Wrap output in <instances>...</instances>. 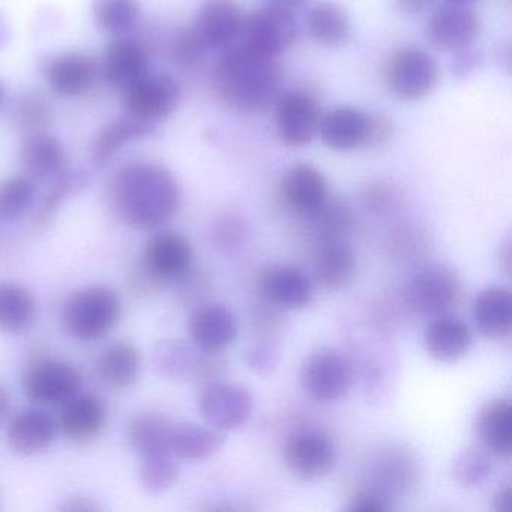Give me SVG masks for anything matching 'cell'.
<instances>
[{
	"instance_id": "c3c4849f",
	"label": "cell",
	"mask_w": 512,
	"mask_h": 512,
	"mask_svg": "<svg viewBox=\"0 0 512 512\" xmlns=\"http://www.w3.org/2000/svg\"><path fill=\"white\" fill-rule=\"evenodd\" d=\"M479 56L478 53L472 52L469 47L466 49L457 50V55H455L454 61V73L457 76L464 77L467 74L472 73L473 68L478 65Z\"/></svg>"
},
{
	"instance_id": "db71d44e",
	"label": "cell",
	"mask_w": 512,
	"mask_h": 512,
	"mask_svg": "<svg viewBox=\"0 0 512 512\" xmlns=\"http://www.w3.org/2000/svg\"><path fill=\"white\" fill-rule=\"evenodd\" d=\"M8 406H10V397H8V392L0 386V418L7 413Z\"/></svg>"
},
{
	"instance_id": "f5cc1de1",
	"label": "cell",
	"mask_w": 512,
	"mask_h": 512,
	"mask_svg": "<svg viewBox=\"0 0 512 512\" xmlns=\"http://www.w3.org/2000/svg\"><path fill=\"white\" fill-rule=\"evenodd\" d=\"M10 40V29H8L7 22L4 17L0 16V49L5 47V44Z\"/></svg>"
},
{
	"instance_id": "ffe728a7",
	"label": "cell",
	"mask_w": 512,
	"mask_h": 512,
	"mask_svg": "<svg viewBox=\"0 0 512 512\" xmlns=\"http://www.w3.org/2000/svg\"><path fill=\"white\" fill-rule=\"evenodd\" d=\"M262 289L272 304L284 310H302L314 295L310 278L290 265L269 266L263 272Z\"/></svg>"
},
{
	"instance_id": "f907efd6",
	"label": "cell",
	"mask_w": 512,
	"mask_h": 512,
	"mask_svg": "<svg viewBox=\"0 0 512 512\" xmlns=\"http://www.w3.org/2000/svg\"><path fill=\"white\" fill-rule=\"evenodd\" d=\"M397 10L407 16H421L430 8L431 0H392Z\"/></svg>"
},
{
	"instance_id": "4fadbf2b",
	"label": "cell",
	"mask_w": 512,
	"mask_h": 512,
	"mask_svg": "<svg viewBox=\"0 0 512 512\" xmlns=\"http://www.w3.org/2000/svg\"><path fill=\"white\" fill-rule=\"evenodd\" d=\"M140 263L157 283L182 281L193 268V247L179 233L160 232L149 239Z\"/></svg>"
},
{
	"instance_id": "836d02e7",
	"label": "cell",
	"mask_w": 512,
	"mask_h": 512,
	"mask_svg": "<svg viewBox=\"0 0 512 512\" xmlns=\"http://www.w3.org/2000/svg\"><path fill=\"white\" fill-rule=\"evenodd\" d=\"M8 122L25 136L46 131L53 122L52 103L43 92H19L8 109Z\"/></svg>"
},
{
	"instance_id": "f35d334b",
	"label": "cell",
	"mask_w": 512,
	"mask_h": 512,
	"mask_svg": "<svg viewBox=\"0 0 512 512\" xmlns=\"http://www.w3.org/2000/svg\"><path fill=\"white\" fill-rule=\"evenodd\" d=\"M37 196V182L26 175L10 176L0 181V220L22 217Z\"/></svg>"
},
{
	"instance_id": "d590c367",
	"label": "cell",
	"mask_w": 512,
	"mask_h": 512,
	"mask_svg": "<svg viewBox=\"0 0 512 512\" xmlns=\"http://www.w3.org/2000/svg\"><path fill=\"white\" fill-rule=\"evenodd\" d=\"M37 314L34 295L19 284H0V331L20 334L31 328Z\"/></svg>"
},
{
	"instance_id": "60d3db41",
	"label": "cell",
	"mask_w": 512,
	"mask_h": 512,
	"mask_svg": "<svg viewBox=\"0 0 512 512\" xmlns=\"http://www.w3.org/2000/svg\"><path fill=\"white\" fill-rule=\"evenodd\" d=\"M170 455L172 454L142 458L139 479L148 493H164L178 481L179 467Z\"/></svg>"
},
{
	"instance_id": "b9f144b4",
	"label": "cell",
	"mask_w": 512,
	"mask_h": 512,
	"mask_svg": "<svg viewBox=\"0 0 512 512\" xmlns=\"http://www.w3.org/2000/svg\"><path fill=\"white\" fill-rule=\"evenodd\" d=\"M493 472L490 458L479 449H466L452 464V478L464 488H476L484 484Z\"/></svg>"
},
{
	"instance_id": "6f0895ef",
	"label": "cell",
	"mask_w": 512,
	"mask_h": 512,
	"mask_svg": "<svg viewBox=\"0 0 512 512\" xmlns=\"http://www.w3.org/2000/svg\"><path fill=\"white\" fill-rule=\"evenodd\" d=\"M449 4H469V2H473V0H448Z\"/></svg>"
},
{
	"instance_id": "ba28073f",
	"label": "cell",
	"mask_w": 512,
	"mask_h": 512,
	"mask_svg": "<svg viewBox=\"0 0 512 512\" xmlns=\"http://www.w3.org/2000/svg\"><path fill=\"white\" fill-rule=\"evenodd\" d=\"M122 100L128 115L155 125L175 112L181 89L173 77L148 71L122 91Z\"/></svg>"
},
{
	"instance_id": "816d5d0a",
	"label": "cell",
	"mask_w": 512,
	"mask_h": 512,
	"mask_svg": "<svg viewBox=\"0 0 512 512\" xmlns=\"http://www.w3.org/2000/svg\"><path fill=\"white\" fill-rule=\"evenodd\" d=\"M494 509L499 512H508L511 508V482L505 481L499 485L494 493Z\"/></svg>"
},
{
	"instance_id": "e575fe53",
	"label": "cell",
	"mask_w": 512,
	"mask_h": 512,
	"mask_svg": "<svg viewBox=\"0 0 512 512\" xmlns=\"http://www.w3.org/2000/svg\"><path fill=\"white\" fill-rule=\"evenodd\" d=\"M155 365L169 379H202L208 362L197 355L187 344L178 340H167L155 347Z\"/></svg>"
},
{
	"instance_id": "277c9868",
	"label": "cell",
	"mask_w": 512,
	"mask_h": 512,
	"mask_svg": "<svg viewBox=\"0 0 512 512\" xmlns=\"http://www.w3.org/2000/svg\"><path fill=\"white\" fill-rule=\"evenodd\" d=\"M385 82L392 95L401 101L424 100L439 82L436 59L415 46L401 47L386 62Z\"/></svg>"
},
{
	"instance_id": "7dc6e473",
	"label": "cell",
	"mask_w": 512,
	"mask_h": 512,
	"mask_svg": "<svg viewBox=\"0 0 512 512\" xmlns=\"http://www.w3.org/2000/svg\"><path fill=\"white\" fill-rule=\"evenodd\" d=\"M242 230H244V226H242L238 220L223 217L218 221L217 226H215V239H217L221 245H230V242L235 244V242L239 241V238L244 236Z\"/></svg>"
},
{
	"instance_id": "9c48e42d",
	"label": "cell",
	"mask_w": 512,
	"mask_h": 512,
	"mask_svg": "<svg viewBox=\"0 0 512 512\" xmlns=\"http://www.w3.org/2000/svg\"><path fill=\"white\" fill-rule=\"evenodd\" d=\"M80 386L79 370L59 359H40L29 365L23 377L25 394L41 406L64 404L79 392Z\"/></svg>"
},
{
	"instance_id": "11a10c76",
	"label": "cell",
	"mask_w": 512,
	"mask_h": 512,
	"mask_svg": "<svg viewBox=\"0 0 512 512\" xmlns=\"http://www.w3.org/2000/svg\"><path fill=\"white\" fill-rule=\"evenodd\" d=\"M271 2H274V4L286 5V7L295 10L296 7H299V5L304 4L305 0H271Z\"/></svg>"
},
{
	"instance_id": "ee69618b",
	"label": "cell",
	"mask_w": 512,
	"mask_h": 512,
	"mask_svg": "<svg viewBox=\"0 0 512 512\" xmlns=\"http://www.w3.org/2000/svg\"><path fill=\"white\" fill-rule=\"evenodd\" d=\"M347 509L350 512H385L392 509V499L380 488H365L350 499Z\"/></svg>"
},
{
	"instance_id": "52a82bcc",
	"label": "cell",
	"mask_w": 512,
	"mask_h": 512,
	"mask_svg": "<svg viewBox=\"0 0 512 512\" xmlns=\"http://www.w3.org/2000/svg\"><path fill=\"white\" fill-rule=\"evenodd\" d=\"M461 281L449 266L431 263L419 269L407 286V301L422 316H443L457 307Z\"/></svg>"
},
{
	"instance_id": "30bf717a",
	"label": "cell",
	"mask_w": 512,
	"mask_h": 512,
	"mask_svg": "<svg viewBox=\"0 0 512 512\" xmlns=\"http://www.w3.org/2000/svg\"><path fill=\"white\" fill-rule=\"evenodd\" d=\"M253 407L250 391L235 383H208L199 398L200 415L206 424L223 433L241 428L250 419Z\"/></svg>"
},
{
	"instance_id": "6da1fadb",
	"label": "cell",
	"mask_w": 512,
	"mask_h": 512,
	"mask_svg": "<svg viewBox=\"0 0 512 512\" xmlns=\"http://www.w3.org/2000/svg\"><path fill=\"white\" fill-rule=\"evenodd\" d=\"M110 200L128 227L154 230L175 217L181 206V188L163 166L130 163L113 176Z\"/></svg>"
},
{
	"instance_id": "8d00e7d4",
	"label": "cell",
	"mask_w": 512,
	"mask_h": 512,
	"mask_svg": "<svg viewBox=\"0 0 512 512\" xmlns=\"http://www.w3.org/2000/svg\"><path fill=\"white\" fill-rule=\"evenodd\" d=\"M89 185V175L79 169H64L55 176L52 187L47 191L35 215L34 227L37 230L47 229L58 217V211L71 197L82 193Z\"/></svg>"
},
{
	"instance_id": "2e32d148",
	"label": "cell",
	"mask_w": 512,
	"mask_h": 512,
	"mask_svg": "<svg viewBox=\"0 0 512 512\" xmlns=\"http://www.w3.org/2000/svg\"><path fill=\"white\" fill-rule=\"evenodd\" d=\"M281 196L293 212L304 218L319 211L331 197L325 175L308 163L287 169L281 179Z\"/></svg>"
},
{
	"instance_id": "7c38bea8",
	"label": "cell",
	"mask_w": 512,
	"mask_h": 512,
	"mask_svg": "<svg viewBox=\"0 0 512 512\" xmlns=\"http://www.w3.org/2000/svg\"><path fill=\"white\" fill-rule=\"evenodd\" d=\"M322 113L319 104L305 91H290L277 101L278 136L292 148H304L319 134Z\"/></svg>"
},
{
	"instance_id": "681fc988",
	"label": "cell",
	"mask_w": 512,
	"mask_h": 512,
	"mask_svg": "<svg viewBox=\"0 0 512 512\" xmlns=\"http://www.w3.org/2000/svg\"><path fill=\"white\" fill-rule=\"evenodd\" d=\"M101 506L95 500L88 499V497H73V499L65 500L59 506V511L64 512H98L101 511Z\"/></svg>"
},
{
	"instance_id": "74e56055",
	"label": "cell",
	"mask_w": 512,
	"mask_h": 512,
	"mask_svg": "<svg viewBox=\"0 0 512 512\" xmlns=\"http://www.w3.org/2000/svg\"><path fill=\"white\" fill-rule=\"evenodd\" d=\"M92 13L101 31L113 37H124L139 20L140 2L139 0H95Z\"/></svg>"
},
{
	"instance_id": "ab89813d",
	"label": "cell",
	"mask_w": 512,
	"mask_h": 512,
	"mask_svg": "<svg viewBox=\"0 0 512 512\" xmlns=\"http://www.w3.org/2000/svg\"><path fill=\"white\" fill-rule=\"evenodd\" d=\"M307 220L319 242L328 241V239H344L353 223L349 206L331 197L319 211L307 217Z\"/></svg>"
},
{
	"instance_id": "7bdbcfd3",
	"label": "cell",
	"mask_w": 512,
	"mask_h": 512,
	"mask_svg": "<svg viewBox=\"0 0 512 512\" xmlns=\"http://www.w3.org/2000/svg\"><path fill=\"white\" fill-rule=\"evenodd\" d=\"M208 52L209 50L206 49L193 26L176 32L172 43H170V56L175 64L181 65V67H193V65L199 64Z\"/></svg>"
},
{
	"instance_id": "1f68e13d",
	"label": "cell",
	"mask_w": 512,
	"mask_h": 512,
	"mask_svg": "<svg viewBox=\"0 0 512 512\" xmlns=\"http://www.w3.org/2000/svg\"><path fill=\"white\" fill-rule=\"evenodd\" d=\"M172 425L160 413H145L131 419L127 427L130 448L140 458L172 454L170 451Z\"/></svg>"
},
{
	"instance_id": "f6af8a7d",
	"label": "cell",
	"mask_w": 512,
	"mask_h": 512,
	"mask_svg": "<svg viewBox=\"0 0 512 512\" xmlns=\"http://www.w3.org/2000/svg\"><path fill=\"white\" fill-rule=\"evenodd\" d=\"M395 134V125L389 116L383 113L368 115V131L365 145L370 149H379L388 145Z\"/></svg>"
},
{
	"instance_id": "5bb4252c",
	"label": "cell",
	"mask_w": 512,
	"mask_h": 512,
	"mask_svg": "<svg viewBox=\"0 0 512 512\" xmlns=\"http://www.w3.org/2000/svg\"><path fill=\"white\" fill-rule=\"evenodd\" d=\"M245 17L236 0H205L193 28L206 49L226 50L241 40Z\"/></svg>"
},
{
	"instance_id": "e0dca14e",
	"label": "cell",
	"mask_w": 512,
	"mask_h": 512,
	"mask_svg": "<svg viewBox=\"0 0 512 512\" xmlns=\"http://www.w3.org/2000/svg\"><path fill=\"white\" fill-rule=\"evenodd\" d=\"M478 16L463 4H446L431 16L427 35L437 49H466L479 35Z\"/></svg>"
},
{
	"instance_id": "8992f818",
	"label": "cell",
	"mask_w": 512,
	"mask_h": 512,
	"mask_svg": "<svg viewBox=\"0 0 512 512\" xmlns=\"http://www.w3.org/2000/svg\"><path fill=\"white\" fill-rule=\"evenodd\" d=\"M298 37V22L295 10L286 5L269 2L245 17L241 43L260 53L280 59V56L295 43Z\"/></svg>"
},
{
	"instance_id": "83f0119b",
	"label": "cell",
	"mask_w": 512,
	"mask_h": 512,
	"mask_svg": "<svg viewBox=\"0 0 512 512\" xmlns=\"http://www.w3.org/2000/svg\"><path fill=\"white\" fill-rule=\"evenodd\" d=\"M472 317L476 328L485 337L503 340L511 334V292L503 287H487L473 299Z\"/></svg>"
},
{
	"instance_id": "f1b7e54d",
	"label": "cell",
	"mask_w": 512,
	"mask_h": 512,
	"mask_svg": "<svg viewBox=\"0 0 512 512\" xmlns=\"http://www.w3.org/2000/svg\"><path fill=\"white\" fill-rule=\"evenodd\" d=\"M314 272L323 287L340 290L352 283L356 274V257L344 239L320 241L314 251Z\"/></svg>"
},
{
	"instance_id": "d6986e66",
	"label": "cell",
	"mask_w": 512,
	"mask_h": 512,
	"mask_svg": "<svg viewBox=\"0 0 512 512\" xmlns=\"http://www.w3.org/2000/svg\"><path fill=\"white\" fill-rule=\"evenodd\" d=\"M148 55L142 44L130 38L118 37L106 47L100 64V74L113 88L124 91L148 73Z\"/></svg>"
},
{
	"instance_id": "7402d4cb",
	"label": "cell",
	"mask_w": 512,
	"mask_h": 512,
	"mask_svg": "<svg viewBox=\"0 0 512 512\" xmlns=\"http://www.w3.org/2000/svg\"><path fill=\"white\" fill-rule=\"evenodd\" d=\"M19 160L28 178L34 182H44L64 170V145L46 131L28 134L20 146Z\"/></svg>"
},
{
	"instance_id": "5b68a950",
	"label": "cell",
	"mask_w": 512,
	"mask_h": 512,
	"mask_svg": "<svg viewBox=\"0 0 512 512\" xmlns=\"http://www.w3.org/2000/svg\"><path fill=\"white\" fill-rule=\"evenodd\" d=\"M355 377V365L349 356L329 347L314 350L302 364V386L310 397L319 401L344 397L352 389Z\"/></svg>"
},
{
	"instance_id": "4316f807",
	"label": "cell",
	"mask_w": 512,
	"mask_h": 512,
	"mask_svg": "<svg viewBox=\"0 0 512 512\" xmlns=\"http://www.w3.org/2000/svg\"><path fill=\"white\" fill-rule=\"evenodd\" d=\"M155 133V125L131 115L121 116L104 125L92 140L91 163L95 169L106 167L125 145L134 140L146 139Z\"/></svg>"
},
{
	"instance_id": "8fae6325",
	"label": "cell",
	"mask_w": 512,
	"mask_h": 512,
	"mask_svg": "<svg viewBox=\"0 0 512 512\" xmlns=\"http://www.w3.org/2000/svg\"><path fill=\"white\" fill-rule=\"evenodd\" d=\"M284 460L293 475L313 481L331 472L337 460V449L334 440L323 431H299L287 440Z\"/></svg>"
},
{
	"instance_id": "f546056e",
	"label": "cell",
	"mask_w": 512,
	"mask_h": 512,
	"mask_svg": "<svg viewBox=\"0 0 512 512\" xmlns=\"http://www.w3.org/2000/svg\"><path fill=\"white\" fill-rule=\"evenodd\" d=\"M226 443V434L194 422H182L170 431V451L185 461H202L217 454Z\"/></svg>"
},
{
	"instance_id": "3957f363",
	"label": "cell",
	"mask_w": 512,
	"mask_h": 512,
	"mask_svg": "<svg viewBox=\"0 0 512 512\" xmlns=\"http://www.w3.org/2000/svg\"><path fill=\"white\" fill-rule=\"evenodd\" d=\"M122 305L109 287L77 290L65 301L62 320L71 337L79 341L103 340L121 319Z\"/></svg>"
},
{
	"instance_id": "d4e9b609",
	"label": "cell",
	"mask_w": 512,
	"mask_h": 512,
	"mask_svg": "<svg viewBox=\"0 0 512 512\" xmlns=\"http://www.w3.org/2000/svg\"><path fill=\"white\" fill-rule=\"evenodd\" d=\"M424 344L428 355L440 362L463 358L472 346V331L460 317L452 314L434 317L425 328Z\"/></svg>"
},
{
	"instance_id": "484cf974",
	"label": "cell",
	"mask_w": 512,
	"mask_h": 512,
	"mask_svg": "<svg viewBox=\"0 0 512 512\" xmlns=\"http://www.w3.org/2000/svg\"><path fill=\"white\" fill-rule=\"evenodd\" d=\"M55 436V419L46 410H22L8 425V445L17 454H38L52 445Z\"/></svg>"
},
{
	"instance_id": "9f6ffc18",
	"label": "cell",
	"mask_w": 512,
	"mask_h": 512,
	"mask_svg": "<svg viewBox=\"0 0 512 512\" xmlns=\"http://www.w3.org/2000/svg\"><path fill=\"white\" fill-rule=\"evenodd\" d=\"M7 92H5L4 83L0 82V110L4 109Z\"/></svg>"
},
{
	"instance_id": "d6a6232c",
	"label": "cell",
	"mask_w": 512,
	"mask_h": 512,
	"mask_svg": "<svg viewBox=\"0 0 512 512\" xmlns=\"http://www.w3.org/2000/svg\"><path fill=\"white\" fill-rule=\"evenodd\" d=\"M307 25L313 40L331 49L343 47L352 34L349 16L334 2L313 5L308 11Z\"/></svg>"
},
{
	"instance_id": "4dcf8cb0",
	"label": "cell",
	"mask_w": 512,
	"mask_h": 512,
	"mask_svg": "<svg viewBox=\"0 0 512 512\" xmlns=\"http://www.w3.org/2000/svg\"><path fill=\"white\" fill-rule=\"evenodd\" d=\"M140 367L139 349L131 341L119 340L101 353L98 374L110 388L128 389L139 379Z\"/></svg>"
},
{
	"instance_id": "ac0fdd59",
	"label": "cell",
	"mask_w": 512,
	"mask_h": 512,
	"mask_svg": "<svg viewBox=\"0 0 512 512\" xmlns=\"http://www.w3.org/2000/svg\"><path fill=\"white\" fill-rule=\"evenodd\" d=\"M188 331L202 352L218 353L232 346L238 337V320L224 305L206 304L194 311Z\"/></svg>"
},
{
	"instance_id": "7a4b0ae2",
	"label": "cell",
	"mask_w": 512,
	"mask_h": 512,
	"mask_svg": "<svg viewBox=\"0 0 512 512\" xmlns=\"http://www.w3.org/2000/svg\"><path fill=\"white\" fill-rule=\"evenodd\" d=\"M281 68L277 58L238 43L223 50L215 67V85L224 103L239 112L266 109L278 94Z\"/></svg>"
},
{
	"instance_id": "44dd1931",
	"label": "cell",
	"mask_w": 512,
	"mask_h": 512,
	"mask_svg": "<svg viewBox=\"0 0 512 512\" xmlns=\"http://www.w3.org/2000/svg\"><path fill=\"white\" fill-rule=\"evenodd\" d=\"M368 115L355 107L341 106L322 115L319 134L332 151L347 152L365 145Z\"/></svg>"
},
{
	"instance_id": "603a6c76",
	"label": "cell",
	"mask_w": 512,
	"mask_h": 512,
	"mask_svg": "<svg viewBox=\"0 0 512 512\" xmlns=\"http://www.w3.org/2000/svg\"><path fill=\"white\" fill-rule=\"evenodd\" d=\"M106 419L107 409L100 398L77 392L64 403L61 428L71 442L88 443L100 436Z\"/></svg>"
},
{
	"instance_id": "bcb514c9",
	"label": "cell",
	"mask_w": 512,
	"mask_h": 512,
	"mask_svg": "<svg viewBox=\"0 0 512 512\" xmlns=\"http://www.w3.org/2000/svg\"><path fill=\"white\" fill-rule=\"evenodd\" d=\"M245 358H247V364L250 365L251 370L256 371L257 374L271 373L278 361L275 350L266 344H256V346L250 347Z\"/></svg>"
},
{
	"instance_id": "cb8c5ba5",
	"label": "cell",
	"mask_w": 512,
	"mask_h": 512,
	"mask_svg": "<svg viewBox=\"0 0 512 512\" xmlns=\"http://www.w3.org/2000/svg\"><path fill=\"white\" fill-rule=\"evenodd\" d=\"M475 430L488 454L499 460L511 458L512 409L509 400L496 398L485 404L476 416Z\"/></svg>"
},
{
	"instance_id": "9a60e30c",
	"label": "cell",
	"mask_w": 512,
	"mask_h": 512,
	"mask_svg": "<svg viewBox=\"0 0 512 512\" xmlns=\"http://www.w3.org/2000/svg\"><path fill=\"white\" fill-rule=\"evenodd\" d=\"M43 73L56 94L80 97L97 82L100 65L85 53L65 52L49 56L43 62Z\"/></svg>"
}]
</instances>
